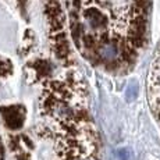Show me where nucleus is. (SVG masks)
I'll list each match as a JSON object with an SVG mask.
<instances>
[{"mask_svg": "<svg viewBox=\"0 0 160 160\" xmlns=\"http://www.w3.org/2000/svg\"><path fill=\"white\" fill-rule=\"evenodd\" d=\"M85 20L92 29H102L107 22L104 14L98 8H89L88 11H85Z\"/></svg>", "mask_w": 160, "mask_h": 160, "instance_id": "obj_1", "label": "nucleus"}, {"mask_svg": "<svg viewBox=\"0 0 160 160\" xmlns=\"http://www.w3.org/2000/svg\"><path fill=\"white\" fill-rule=\"evenodd\" d=\"M4 114V118H6V122L10 128H20L22 125V121H24V112L18 107H10V109L4 110L3 112Z\"/></svg>", "mask_w": 160, "mask_h": 160, "instance_id": "obj_2", "label": "nucleus"}, {"mask_svg": "<svg viewBox=\"0 0 160 160\" xmlns=\"http://www.w3.org/2000/svg\"><path fill=\"white\" fill-rule=\"evenodd\" d=\"M98 53H99V56L102 57L104 61L112 63V61H114L116 58L118 57L120 50H118V46H117L116 42H103V43L99 46V49H98Z\"/></svg>", "mask_w": 160, "mask_h": 160, "instance_id": "obj_3", "label": "nucleus"}, {"mask_svg": "<svg viewBox=\"0 0 160 160\" xmlns=\"http://www.w3.org/2000/svg\"><path fill=\"white\" fill-rule=\"evenodd\" d=\"M118 158L120 160H131V150H128V149L118 150Z\"/></svg>", "mask_w": 160, "mask_h": 160, "instance_id": "obj_4", "label": "nucleus"}, {"mask_svg": "<svg viewBox=\"0 0 160 160\" xmlns=\"http://www.w3.org/2000/svg\"><path fill=\"white\" fill-rule=\"evenodd\" d=\"M78 160H96V159H93V158H87V159H78Z\"/></svg>", "mask_w": 160, "mask_h": 160, "instance_id": "obj_5", "label": "nucleus"}, {"mask_svg": "<svg viewBox=\"0 0 160 160\" xmlns=\"http://www.w3.org/2000/svg\"><path fill=\"white\" fill-rule=\"evenodd\" d=\"M0 156L3 158V149H2V143H0Z\"/></svg>", "mask_w": 160, "mask_h": 160, "instance_id": "obj_6", "label": "nucleus"}]
</instances>
